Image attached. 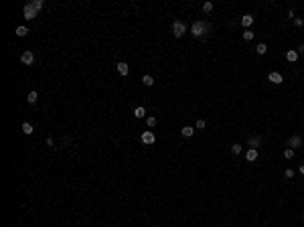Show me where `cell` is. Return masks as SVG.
I'll return each instance as SVG.
<instances>
[{
	"instance_id": "obj_27",
	"label": "cell",
	"mask_w": 304,
	"mask_h": 227,
	"mask_svg": "<svg viewBox=\"0 0 304 227\" xmlns=\"http://www.w3.org/2000/svg\"><path fill=\"white\" fill-rule=\"evenodd\" d=\"M294 24L296 26H304V20L302 18H294Z\"/></svg>"
},
{
	"instance_id": "obj_16",
	"label": "cell",
	"mask_w": 304,
	"mask_h": 227,
	"mask_svg": "<svg viewBox=\"0 0 304 227\" xmlns=\"http://www.w3.org/2000/svg\"><path fill=\"white\" fill-rule=\"evenodd\" d=\"M29 2H30V4L34 6V10H37V12H39V10H41V8L45 6V2H43V0H29Z\"/></svg>"
},
{
	"instance_id": "obj_4",
	"label": "cell",
	"mask_w": 304,
	"mask_h": 227,
	"mask_svg": "<svg viewBox=\"0 0 304 227\" xmlns=\"http://www.w3.org/2000/svg\"><path fill=\"white\" fill-rule=\"evenodd\" d=\"M20 63H22V65H33L34 63V55L30 53V51H24V53L20 55Z\"/></svg>"
},
{
	"instance_id": "obj_25",
	"label": "cell",
	"mask_w": 304,
	"mask_h": 227,
	"mask_svg": "<svg viewBox=\"0 0 304 227\" xmlns=\"http://www.w3.org/2000/svg\"><path fill=\"white\" fill-rule=\"evenodd\" d=\"M203 10H205V12H211L213 10V2H205V4H203Z\"/></svg>"
},
{
	"instance_id": "obj_15",
	"label": "cell",
	"mask_w": 304,
	"mask_h": 227,
	"mask_svg": "<svg viewBox=\"0 0 304 227\" xmlns=\"http://www.w3.org/2000/svg\"><path fill=\"white\" fill-rule=\"evenodd\" d=\"M22 132H24V134H33V132H34V128H33V124H29V122H24V124H22Z\"/></svg>"
},
{
	"instance_id": "obj_29",
	"label": "cell",
	"mask_w": 304,
	"mask_h": 227,
	"mask_svg": "<svg viewBox=\"0 0 304 227\" xmlns=\"http://www.w3.org/2000/svg\"><path fill=\"white\" fill-rule=\"evenodd\" d=\"M298 53H304V43H302V45L298 47Z\"/></svg>"
},
{
	"instance_id": "obj_8",
	"label": "cell",
	"mask_w": 304,
	"mask_h": 227,
	"mask_svg": "<svg viewBox=\"0 0 304 227\" xmlns=\"http://www.w3.org/2000/svg\"><path fill=\"white\" fill-rule=\"evenodd\" d=\"M118 73H120V75H128V73H130V67H128V63H124V61L118 63Z\"/></svg>"
},
{
	"instance_id": "obj_13",
	"label": "cell",
	"mask_w": 304,
	"mask_h": 227,
	"mask_svg": "<svg viewBox=\"0 0 304 227\" xmlns=\"http://www.w3.org/2000/svg\"><path fill=\"white\" fill-rule=\"evenodd\" d=\"M286 59H288L290 63H294L296 59H298V51H292V49H290L288 53H286Z\"/></svg>"
},
{
	"instance_id": "obj_12",
	"label": "cell",
	"mask_w": 304,
	"mask_h": 227,
	"mask_svg": "<svg viewBox=\"0 0 304 227\" xmlns=\"http://www.w3.org/2000/svg\"><path fill=\"white\" fill-rule=\"evenodd\" d=\"M180 134H183L184 138H191V136L195 134V128H193V126H184L183 130H180Z\"/></svg>"
},
{
	"instance_id": "obj_1",
	"label": "cell",
	"mask_w": 304,
	"mask_h": 227,
	"mask_svg": "<svg viewBox=\"0 0 304 227\" xmlns=\"http://www.w3.org/2000/svg\"><path fill=\"white\" fill-rule=\"evenodd\" d=\"M209 29H211V26H209L205 20H197V22H193V26H191V33H193L195 37H203Z\"/></svg>"
},
{
	"instance_id": "obj_18",
	"label": "cell",
	"mask_w": 304,
	"mask_h": 227,
	"mask_svg": "<svg viewBox=\"0 0 304 227\" xmlns=\"http://www.w3.org/2000/svg\"><path fill=\"white\" fill-rule=\"evenodd\" d=\"M26 99H29V103H34L37 99H39V93H37V91H29V95H26Z\"/></svg>"
},
{
	"instance_id": "obj_11",
	"label": "cell",
	"mask_w": 304,
	"mask_h": 227,
	"mask_svg": "<svg viewBox=\"0 0 304 227\" xmlns=\"http://www.w3.org/2000/svg\"><path fill=\"white\" fill-rule=\"evenodd\" d=\"M241 24L245 26V29H249L251 24H253V16H251V14H243L241 16Z\"/></svg>"
},
{
	"instance_id": "obj_26",
	"label": "cell",
	"mask_w": 304,
	"mask_h": 227,
	"mask_svg": "<svg viewBox=\"0 0 304 227\" xmlns=\"http://www.w3.org/2000/svg\"><path fill=\"white\" fill-rule=\"evenodd\" d=\"M286 179H292V176H294V170H292V168H286Z\"/></svg>"
},
{
	"instance_id": "obj_20",
	"label": "cell",
	"mask_w": 304,
	"mask_h": 227,
	"mask_svg": "<svg viewBox=\"0 0 304 227\" xmlns=\"http://www.w3.org/2000/svg\"><path fill=\"white\" fill-rule=\"evenodd\" d=\"M16 34H18V37H26V34H29V29H26V26H16Z\"/></svg>"
},
{
	"instance_id": "obj_23",
	"label": "cell",
	"mask_w": 304,
	"mask_h": 227,
	"mask_svg": "<svg viewBox=\"0 0 304 227\" xmlns=\"http://www.w3.org/2000/svg\"><path fill=\"white\" fill-rule=\"evenodd\" d=\"M156 122H158V120H156V118H154V116H150V118H146V124H148V126H150V128H154V126H156Z\"/></svg>"
},
{
	"instance_id": "obj_7",
	"label": "cell",
	"mask_w": 304,
	"mask_h": 227,
	"mask_svg": "<svg viewBox=\"0 0 304 227\" xmlns=\"http://www.w3.org/2000/svg\"><path fill=\"white\" fill-rule=\"evenodd\" d=\"M268 81L276 83V85H280V83L284 81V77H282V73H278V71H272L270 75H268Z\"/></svg>"
},
{
	"instance_id": "obj_30",
	"label": "cell",
	"mask_w": 304,
	"mask_h": 227,
	"mask_svg": "<svg viewBox=\"0 0 304 227\" xmlns=\"http://www.w3.org/2000/svg\"><path fill=\"white\" fill-rule=\"evenodd\" d=\"M298 170H300V174H304V164H300V168H298Z\"/></svg>"
},
{
	"instance_id": "obj_5",
	"label": "cell",
	"mask_w": 304,
	"mask_h": 227,
	"mask_svg": "<svg viewBox=\"0 0 304 227\" xmlns=\"http://www.w3.org/2000/svg\"><path fill=\"white\" fill-rule=\"evenodd\" d=\"M302 146V138H300L298 134H294L292 138L288 140V148H292V150H296V148H300Z\"/></svg>"
},
{
	"instance_id": "obj_19",
	"label": "cell",
	"mask_w": 304,
	"mask_h": 227,
	"mask_svg": "<svg viewBox=\"0 0 304 227\" xmlns=\"http://www.w3.org/2000/svg\"><path fill=\"white\" fill-rule=\"evenodd\" d=\"M146 116V110H144V107H136V110H134V118H144Z\"/></svg>"
},
{
	"instance_id": "obj_6",
	"label": "cell",
	"mask_w": 304,
	"mask_h": 227,
	"mask_svg": "<svg viewBox=\"0 0 304 227\" xmlns=\"http://www.w3.org/2000/svg\"><path fill=\"white\" fill-rule=\"evenodd\" d=\"M154 140H156L154 132H150V130L142 132V144H154Z\"/></svg>"
},
{
	"instance_id": "obj_22",
	"label": "cell",
	"mask_w": 304,
	"mask_h": 227,
	"mask_svg": "<svg viewBox=\"0 0 304 227\" xmlns=\"http://www.w3.org/2000/svg\"><path fill=\"white\" fill-rule=\"evenodd\" d=\"M284 158H288V160L294 158V150H292V148H286V150H284Z\"/></svg>"
},
{
	"instance_id": "obj_10",
	"label": "cell",
	"mask_w": 304,
	"mask_h": 227,
	"mask_svg": "<svg viewBox=\"0 0 304 227\" xmlns=\"http://www.w3.org/2000/svg\"><path fill=\"white\" fill-rule=\"evenodd\" d=\"M245 158H247V162H253V160H257V150L256 148H249L245 152Z\"/></svg>"
},
{
	"instance_id": "obj_14",
	"label": "cell",
	"mask_w": 304,
	"mask_h": 227,
	"mask_svg": "<svg viewBox=\"0 0 304 227\" xmlns=\"http://www.w3.org/2000/svg\"><path fill=\"white\" fill-rule=\"evenodd\" d=\"M256 53H257V55H265V53H268V45H265V43H260V45L256 47Z\"/></svg>"
},
{
	"instance_id": "obj_17",
	"label": "cell",
	"mask_w": 304,
	"mask_h": 227,
	"mask_svg": "<svg viewBox=\"0 0 304 227\" xmlns=\"http://www.w3.org/2000/svg\"><path fill=\"white\" fill-rule=\"evenodd\" d=\"M142 83H144L146 87H150V85H154V79H152V75H144V77H142Z\"/></svg>"
},
{
	"instance_id": "obj_9",
	"label": "cell",
	"mask_w": 304,
	"mask_h": 227,
	"mask_svg": "<svg viewBox=\"0 0 304 227\" xmlns=\"http://www.w3.org/2000/svg\"><path fill=\"white\" fill-rule=\"evenodd\" d=\"M247 144H249V148H256L257 150V146L261 144V138H260V136H251L249 140H247Z\"/></svg>"
},
{
	"instance_id": "obj_21",
	"label": "cell",
	"mask_w": 304,
	"mask_h": 227,
	"mask_svg": "<svg viewBox=\"0 0 304 227\" xmlns=\"http://www.w3.org/2000/svg\"><path fill=\"white\" fill-rule=\"evenodd\" d=\"M243 39H245V41H251V39H253V30L245 29V30H243Z\"/></svg>"
},
{
	"instance_id": "obj_2",
	"label": "cell",
	"mask_w": 304,
	"mask_h": 227,
	"mask_svg": "<svg viewBox=\"0 0 304 227\" xmlns=\"http://www.w3.org/2000/svg\"><path fill=\"white\" fill-rule=\"evenodd\" d=\"M184 33H187V24H184L183 20H174L172 22V34L176 37V39H180Z\"/></svg>"
},
{
	"instance_id": "obj_3",
	"label": "cell",
	"mask_w": 304,
	"mask_h": 227,
	"mask_svg": "<svg viewBox=\"0 0 304 227\" xmlns=\"http://www.w3.org/2000/svg\"><path fill=\"white\" fill-rule=\"evenodd\" d=\"M22 14H24V18H26V20H33V18H37V14H39V12H37V10H34V6L29 2V4H24Z\"/></svg>"
},
{
	"instance_id": "obj_28",
	"label": "cell",
	"mask_w": 304,
	"mask_h": 227,
	"mask_svg": "<svg viewBox=\"0 0 304 227\" xmlns=\"http://www.w3.org/2000/svg\"><path fill=\"white\" fill-rule=\"evenodd\" d=\"M197 128H205V120H197Z\"/></svg>"
},
{
	"instance_id": "obj_24",
	"label": "cell",
	"mask_w": 304,
	"mask_h": 227,
	"mask_svg": "<svg viewBox=\"0 0 304 227\" xmlns=\"http://www.w3.org/2000/svg\"><path fill=\"white\" fill-rule=\"evenodd\" d=\"M231 152L233 154H239V152H241V146L239 144H231Z\"/></svg>"
}]
</instances>
